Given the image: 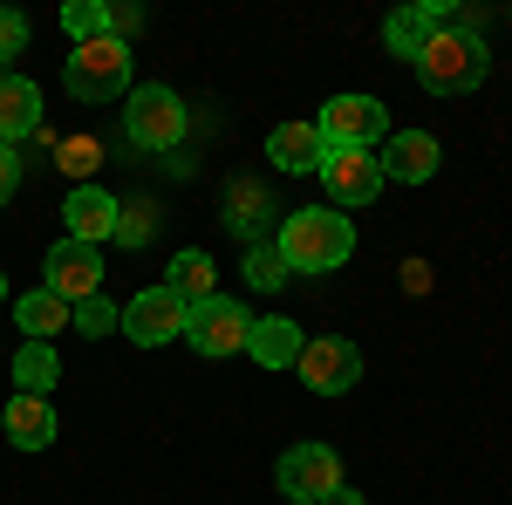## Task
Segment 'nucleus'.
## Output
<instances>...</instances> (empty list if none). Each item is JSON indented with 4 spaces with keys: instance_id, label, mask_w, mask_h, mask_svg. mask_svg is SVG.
Masks as SVG:
<instances>
[{
    "instance_id": "nucleus-1",
    "label": "nucleus",
    "mask_w": 512,
    "mask_h": 505,
    "mask_svg": "<svg viewBox=\"0 0 512 505\" xmlns=\"http://www.w3.org/2000/svg\"><path fill=\"white\" fill-rule=\"evenodd\" d=\"M274 246L294 273H335L355 253V226L335 205H308V212H287V226H280Z\"/></svg>"
},
{
    "instance_id": "nucleus-2",
    "label": "nucleus",
    "mask_w": 512,
    "mask_h": 505,
    "mask_svg": "<svg viewBox=\"0 0 512 505\" xmlns=\"http://www.w3.org/2000/svg\"><path fill=\"white\" fill-rule=\"evenodd\" d=\"M485 69H492V55H485V41H478V28H437V41L417 55V82L431 89V96H465V89H478L485 82Z\"/></svg>"
},
{
    "instance_id": "nucleus-3",
    "label": "nucleus",
    "mask_w": 512,
    "mask_h": 505,
    "mask_svg": "<svg viewBox=\"0 0 512 505\" xmlns=\"http://www.w3.org/2000/svg\"><path fill=\"white\" fill-rule=\"evenodd\" d=\"M62 82H69L76 103H123L130 96V48L117 35L82 41L76 55H69V69H62Z\"/></svg>"
},
{
    "instance_id": "nucleus-4",
    "label": "nucleus",
    "mask_w": 512,
    "mask_h": 505,
    "mask_svg": "<svg viewBox=\"0 0 512 505\" xmlns=\"http://www.w3.org/2000/svg\"><path fill=\"white\" fill-rule=\"evenodd\" d=\"M123 137L137 151H178L185 144V103H178V89H164V82L130 89L123 96Z\"/></svg>"
},
{
    "instance_id": "nucleus-5",
    "label": "nucleus",
    "mask_w": 512,
    "mask_h": 505,
    "mask_svg": "<svg viewBox=\"0 0 512 505\" xmlns=\"http://www.w3.org/2000/svg\"><path fill=\"white\" fill-rule=\"evenodd\" d=\"M246 335H253V314L239 308L233 294H212V301H198L185 314V342L198 355H212V362H226V355H246Z\"/></svg>"
},
{
    "instance_id": "nucleus-6",
    "label": "nucleus",
    "mask_w": 512,
    "mask_h": 505,
    "mask_svg": "<svg viewBox=\"0 0 512 505\" xmlns=\"http://www.w3.org/2000/svg\"><path fill=\"white\" fill-rule=\"evenodd\" d=\"M383 103L376 96H328V110L315 117V130H321V144L328 151H369L376 137H383Z\"/></svg>"
},
{
    "instance_id": "nucleus-7",
    "label": "nucleus",
    "mask_w": 512,
    "mask_h": 505,
    "mask_svg": "<svg viewBox=\"0 0 512 505\" xmlns=\"http://www.w3.org/2000/svg\"><path fill=\"white\" fill-rule=\"evenodd\" d=\"M335 485H342V458L328 444H287L280 451V492L294 505H321Z\"/></svg>"
},
{
    "instance_id": "nucleus-8",
    "label": "nucleus",
    "mask_w": 512,
    "mask_h": 505,
    "mask_svg": "<svg viewBox=\"0 0 512 505\" xmlns=\"http://www.w3.org/2000/svg\"><path fill=\"white\" fill-rule=\"evenodd\" d=\"M301 383L315 389V396H349L355 376H362V349L355 342H342V335H321V342H308L301 349Z\"/></svg>"
},
{
    "instance_id": "nucleus-9",
    "label": "nucleus",
    "mask_w": 512,
    "mask_h": 505,
    "mask_svg": "<svg viewBox=\"0 0 512 505\" xmlns=\"http://www.w3.org/2000/svg\"><path fill=\"white\" fill-rule=\"evenodd\" d=\"M185 301L171 294V287H144L130 308H123V335L137 342V349H164L171 335H185Z\"/></svg>"
},
{
    "instance_id": "nucleus-10",
    "label": "nucleus",
    "mask_w": 512,
    "mask_h": 505,
    "mask_svg": "<svg viewBox=\"0 0 512 505\" xmlns=\"http://www.w3.org/2000/svg\"><path fill=\"white\" fill-rule=\"evenodd\" d=\"M48 294H62L69 308L89 301V294H103V253L82 246V239H55V253H48Z\"/></svg>"
},
{
    "instance_id": "nucleus-11",
    "label": "nucleus",
    "mask_w": 512,
    "mask_h": 505,
    "mask_svg": "<svg viewBox=\"0 0 512 505\" xmlns=\"http://www.w3.org/2000/svg\"><path fill=\"white\" fill-rule=\"evenodd\" d=\"M376 164H383V178H396V185H424V178H437L444 151H437L431 130H396V137H383Z\"/></svg>"
},
{
    "instance_id": "nucleus-12",
    "label": "nucleus",
    "mask_w": 512,
    "mask_h": 505,
    "mask_svg": "<svg viewBox=\"0 0 512 505\" xmlns=\"http://www.w3.org/2000/svg\"><path fill=\"white\" fill-rule=\"evenodd\" d=\"M321 178H328V198H335V205H369V198L383 192L376 151H328L321 157Z\"/></svg>"
},
{
    "instance_id": "nucleus-13",
    "label": "nucleus",
    "mask_w": 512,
    "mask_h": 505,
    "mask_svg": "<svg viewBox=\"0 0 512 505\" xmlns=\"http://www.w3.org/2000/svg\"><path fill=\"white\" fill-rule=\"evenodd\" d=\"M437 28H451V7H437V0H424V7H396L390 21H383V41H390L396 55H424L437 41Z\"/></svg>"
},
{
    "instance_id": "nucleus-14",
    "label": "nucleus",
    "mask_w": 512,
    "mask_h": 505,
    "mask_svg": "<svg viewBox=\"0 0 512 505\" xmlns=\"http://www.w3.org/2000/svg\"><path fill=\"white\" fill-rule=\"evenodd\" d=\"M62 219H69V239L103 246V239L117 233V198L103 192V185H76V192H69V205H62Z\"/></svg>"
},
{
    "instance_id": "nucleus-15",
    "label": "nucleus",
    "mask_w": 512,
    "mask_h": 505,
    "mask_svg": "<svg viewBox=\"0 0 512 505\" xmlns=\"http://www.w3.org/2000/svg\"><path fill=\"white\" fill-rule=\"evenodd\" d=\"M7 444H14V451H41V444H55V396H28V389H14V396H7Z\"/></svg>"
},
{
    "instance_id": "nucleus-16",
    "label": "nucleus",
    "mask_w": 512,
    "mask_h": 505,
    "mask_svg": "<svg viewBox=\"0 0 512 505\" xmlns=\"http://www.w3.org/2000/svg\"><path fill=\"white\" fill-rule=\"evenodd\" d=\"M21 137H41V89L28 76H0V144L14 151Z\"/></svg>"
},
{
    "instance_id": "nucleus-17",
    "label": "nucleus",
    "mask_w": 512,
    "mask_h": 505,
    "mask_svg": "<svg viewBox=\"0 0 512 505\" xmlns=\"http://www.w3.org/2000/svg\"><path fill=\"white\" fill-rule=\"evenodd\" d=\"M301 349H308V335H301L294 321H280V314L253 321V335H246V355H253L260 369H294V362H301Z\"/></svg>"
},
{
    "instance_id": "nucleus-18",
    "label": "nucleus",
    "mask_w": 512,
    "mask_h": 505,
    "mask_svg": "<svg viewBox=\"0 0 512 505\" xmlns=\"http://www.w3.org/2000/svg\"><path fill=\"white\" fill-rule=\"evenodd\" d=\"M267 157H274V171H321L328 144H321L315 123H280L274 137H267Z\"/></svg>"
},
{
    "instance_id": "nucleus-19",
    "label": "nucleus",
    "mask_w": 512,
    "mask_h": 505,
    "mask_svg": "<svg viewBox=\"0 0 512 505\" xmlns=\"http://www.w3.org/2000/svg\"><path fill=\"white\" fill-rule=\"evenodd\" d=\"M69 301L62 294H48V287H35V294H21L14 301V328L28 335V342H55V328H69Z\"/></svg>"
},
{
    "instance_id": "nucleus-20",
    "label": "nucleus",
    "mask_w": 512,
    "mask_h": 505,
    "mask_svg": "<svg viewBox=\"0 0 512 505\" xmlns=\"http://www.w3.org/2000/svg\"><path fill=\"white\" fill-rule=\"evenodd\" d=\"M164 287L185 301V308H198V301H212L219 294V273H212V253H198V246H185L178 260H171V273H164Z\"/></svg>"
},
{
    "instance_id": "nucleus-21",
    "label": "nucleus",
    "mask_w": 512,
    "mask_h": 505,
    "mask_svg": "<svg viewBox=\"0 0 512 505\" xmlns=\"http://www.w3.org/2000/svg\"><path fill=\"white\" fill-rule=\"evenodd\" d=\"M14 383L28 389V396H48V389L62 383V362H55V342H21V355H14Z\"/></svg>"
},
{
    "instance_id": "nucleus-22",
    "label": "nucleus",
    "mask_w": 512,
    "mask_h": 505,
    "mask_svg": "<svg viewBox=\"0 0 512 505\" xmlns=\"http://www.w3.org/2000/svg\"><path fill=\"white\" fill-rule=\"evenodd\" d=\"M62 28H69V41H103L110 35V7H103V0H69V7H62Z\"/></svg>"
},
{
    "instance_id": "nucleus-23",
    "label": "nucleus",
    "mask_w": 512,
    "mask_h": 505,
    "mask_svg": "<svg viewBox=\"0 0 512 505\" xmlns=\"http://www.w3.org/2000/svg\"><path fill=\"white\" fill-rule=\"evenodd\" d=\"M69 328H82V335H110V328H123V308L110 301V294H89V301H76Z\"/></svg>"
},
{
    "instance_id": "nucleus-24",
    "label": "nucleus",
    "mask_w": 512,
    "mask_h": 505,
    "mask_svg": "<svg viewBox=\"0 0 512 505\" xmlns=\"http://www.w3.org/2000/svg\"><path fill=\"white\" fill-rule=\"evenodd\" d=\"M55 157H62V171H69L76 185H89V171L103 164V144H96V137H55Z\"/></svg>"
},
{
    "instance_id": "nucleus-25",
    "label": "nucleus",
    "mask_w": 512,
    "mask_h": 505,
    "mask_svg": "<svg viewBox=\"0 0 512 505\" xmlns=\"http://www.w3.org/2000/svg\"><path fill=\"white\" fill-rule=\"evenodd\" d=\"M246 280H253V287H267V294H274L280 280H294V267H287V260H280V246H253V253H246Z\"/></svg>"
},
{
    "instance_id": "nucleus-26",
    "label": "nucleus",
    "mask_w": 512,
    "mask_h": 505,
    "mask_svg": "<svg viewBox=\"0 0 512 505\" xmlns=\"http://www.w3.org/2000/svg\"><path fill=\"white\" fill-rule=\"evenodd\" d=\"M117 246H144V239H151V205H144V198H130V205H117Z\"/></svg>"
},
{
    "instance_id": "nucleus-27",
    "label": "nucleus",
    "mask_w": 512,
    "mask_h": 505,
    "mask_svg": "<svg viewBox=\"0 0 512 505\" xmlns=\"http://www.w3.org/2000/svg\"><path fill=\"white\" fill-rule=\"evenodd\" d=\"M21 48H28V21H21L14 7H0V69H7Z\"/></svg>"
},
{
    "instance_id": "nucleus-28",
    "label": "nucleus",
    "mask_w": 512,
    "mask_h": 505,
    "mask_svg": "<svg viewBox=\"0 0 512 505\" xmlns=\"http://www.w3.org/2000/svg\"><path fill=\"white\" fill-rule=\"evenodd\" d=\"M14 192H21V157H14L7 144H0V205H7Z\"/></svg>"
},
{
    "instance_id": "nucleus-29",
    "label": "nucleus",
    "mask_w": 512,
    "mask_h": 505,
    "mask_svg": "<svg viewBox=\"0 0 512 505\" xmlns=\"http://www.w3.org/2000/svg\"><path fill=\"white\" fill-rule=\"evenodd\" d=\"M403 287L424 294V287H431V267H424V260H403Z\"/></svg>"
},
{
    "instance_id": "nucleus-30",
    "label": "nucleus",
    "mask_w": 512,
    "mask_h": 505,
    "mask_svg": "<svg viewBox=\"0 0 512 505\" xmlns=\"http://www.w3.org/2000/svg\"><path fill=\"white\" fill-rule=\"evenodd\" d=\"M321 505H369V499H362V492H349V485H335V492H328Z\"/></svg>"
},
{
    "instance_id": "nucleus-31",
    "label": "nucleus",
    "mask_w": 512,
    "mask_h": 505,
    "mask_svg": "<svg viewBox=\"0 0 512 505\" xmlns=\"http://www.w3.org/2000/svg\"><path fill=\"white\" fill-rule=\"evenodd\" d=\"M0 301H7V273H0Z\"/></svg>"
},
{
    "instance_id": "nucleus-32",
    "label": "nucleus",
    "mask_w": 512,
    "mask_h": 505,
    "mask_svg": "<svg viewBox=\"0 0 512 505\" xmlns=\"http://www.w3.org/2000/svg\"><path fill=\"white\" fill-rule=\"evenodd\" d=\"M0 76H7V69H0Z\"/></svg>"
}]
</instances>
